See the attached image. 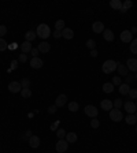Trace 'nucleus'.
Masks as SVG:
<instances>
[{"mask_svg":"<svg viewBox=\"0 0 137 153\" xmlns=\"http://www.w3.org/2000/svg\"><path fill=\"white\" fill-rule=\"evenodd\" d=\"M52 36H54V38H56V40H58V38L62 37V32H58V30H55V32L52 33Z\"/></svg>","mask_w":137,"mask_h":153,"instance_id":"37998d69","label":"nucleus"},{"mask_svg":"<svg viewBox=\"0 0 137 153\" xmlns=\"http://www.w3.org/2000/svg\"><path fill=\"white\" fill-rule=\"evenodd\" d=\"M136 107H137V100H136Z\"/></svg>","mask_w":137,"mask_h":153,"instance_id":"5fc2aeb1","label":"nucleus"},{"mask_svg":"<svg viewBox=\"0 0 137 153\" xmlns=\"http://www.w3.org/2000/svg\"><path fill=\"white\" fill-rule=\"evenodd\" d=\"M133 79H134V75H132V74H130V75H126V83H128V85H129V83H130Z\"/></svg>","mask_w":137,"mask_h":153,"instance_id":"a18cd8bd","label":"nucleus"},{"mask_svg":"<svg viewBox=\"0 0 137 153\" xmlns=\"http://www.w3.org/2000/svg\"><path fill=\"white\" fill-rule=\"evenodd\" d=\"M66 130H63V128H58L56 130V135H58V138L59 140H64L66 138Z\"/></svg>","mask_w":137,"mask_h":153,"instance_id":"c85d7f7f","label":"nucleus"},{"mask_svg":"<svg viewBox=\"0 0 137 153\" xmlns=\"http://www.w3.org/2000/svg\"><path fill=\"white\" fill-rule=\"evenodd\" d=\"M117 67H118V62L109 59V60H106L104 63H103L102 71H103L104 74H111V73H114V71L117 70Z\"/></svg>","mask_w":137,"mask_h":153,"instance_id":"f03ea898","label":"nucleus"},{"mask_svg":"<svg viewBox=\"0 0 137 153\" xmlns=\"http://www.w3.org/2000/svg\"><path fill=\"white\" fill-rule=\"evenodd\" d=\"M128 96H129V99H132V101H133L134 99L137 100V89H130L128 93Z\"/></svg>","mask_w":137,"mask_h":153,"instance_id":"473e14b6","label":"nucleus"},{"mask_svg":"<svg viewBox=\"0 0 137 153\" xmlns=\"http://www.w3.org/2000/svg\"><path fill=\"white\" fill-rule=\"evenodd\" d=\"M67 104V96L66 94H59L55 100V105H56L58 108H61V107H64Z\"/></svg>","mask_w":137,"mask_h":153,"instance_id":"9b49d317","label":"nucleus"},{"mask_svg":"<svg viewBox=\"0 0 137 153\" xmlns=\"http://www.w3.org/2000/svg\"><path fill=\"white\" fill-rule=\"evenodd\" d=\"M56 109H58V107H56V105H51V107H48V114H55V112H56Z\"/></svg>","mask_w":137,"mask_h":153,"instance_id":"a19ab883","label":"nucleus"},{"mask_svg":"<svg viewBox=\"0 0 137 153\" xmlns=\"http://www.w3.org/2000/svg\"><path fill=\"white\" fill-rule=\"evenodd\" d=\"M112 101L109 99H104L100 101V107H102V109H104V111H111L112 109Z\"/></svg>","mask_w":137,"mask_h":153,"instance_id":"4468645a","label":"nucleus"},{"mask_svg":"<svg viewBox=\"0 0 137 153\" xmlns=\"http://www.w3.org/2000/svg\"><path fill=\"white\" fill-rule=\"evenodd\" d=\"M19 48H21V51H22V53H28V52H30V51L33 49L32 42H29V41H23L22 44L19 45Z\"/></svg>","mask_w":137,"mask_h":153,"instance_id":"dca6fc26","label":"nucleus"},{"mask_svg":"<svg viewBox=\"0 0 137 153\" xmlns=\"http://www.w3.org/2000/svg\"><path fill=\"white\" fill-rule=\"evenodd\" d=\"M22 90V86H21V82H16V81H13V82L8 83V92L11 93H21Z\"/></svg>","mask_w":137,"mask_h":153,"instance_id":"0eeeda50","label":"nucleus"},{"mask_svg":"<svg viewBox=\"0 0 137 153\" xmlns=\"http://www.w3.org/2000/svg\"><path fill=\"white\" fill-rule=\"evenodd\" d=\"M125 122L128 124H137V118H136V115L133 114H128L126 116H125Z\"/></svg>","mask_w":137,"mask_h":153,"instance_id":"412c9836","label":"nucleus"},{"mask_svg":"<svg viewBox=\"0 0 137 153\" xmlns=\"http://www.w3.org/2000/svg\"><path fill=\"white\" fill-rule=\"evenodd\" d=\"M126 67H128L129 71H133V73H137V59L134 57H130L126 62Z\"/></svg>","mask_w":137,"mask_h":153,"instance_id":"f8f14e48","label":"nucleus"},{"mask_svg":"<svg viewBox=\"0 0 137 153\" xmlns=\"http://www.w3.org/2000/svg\"><path fill=\"white\" fill-rule=\"evenodd\" d=\"M110 119H111L112 122H121L122 119H124V114L121 112V109H111L110 111Z\"/></svg>","mask_w":137,"mask_h":153,"instance_id":"7ed1b4c3","label":"nucleus"},{"mask_svg":"<svg viewBox=\"0 0 137 153\" xmlns=\"http://www.w3.org/2000/svg\"><path fill=\"white\" fill-rule=\"evenodd\" d=\"M117 70H118V73H119V76H126L128 75V73H129V70H128V67H126V64H122V63H118V67H117Z\"/></svg>","mask_w":137,"mask_h":153,"instance_id":"6ab92c4d","label":"nucleus"},{"mask_svg":"<svg viewBox=\"0 0 137 153\" xmlns=\"http://www.w3.org/2000/svg\"><path fill=\"white\" fill-rule=\"evenodd\" d=\"M86 48L91 49V51H92V49H96V41L95 40H92V38L88 40V41H86Z\"/></svg>","mask_w":137,"mask_h":153,"instance_id":"7c9ffc66","label":"nucleus"},{"mask_svg":"<svg viewBox=\"0 0 137 153\" xmlns=\"http://www.w3.org/2000/svg\"><path fill=\"white\" fill-rule=\"evenodd\" d=\"M21 96H22L23 99H29V97L32 96V90H30V88H22V90H21Z\"/></svg>","mask_w":137,"mask_h":153,"instance_id":"bb28decb","label":"nucleus"},{"mask_svg":"<svg viewBox=\"0 0 137 153\" xmlns=\"http://www.w3.org/2000/svg\"><path fill=\"white\" fill-rule=\"evenodd\" d=\"M7 48H8V45H7V41L4 40V38H0V52L6 51Z\"/></svg>","mask_w":137,"mask_h":153,"instance_id":"2f4dec72","label":"nucleus"},{"mask_svg":"<svg viewBox=\"0 0 137 153\" xmlns=\"http://www.w3.org/2000/svg\"><path fill=\"white\" fill-rule=\"evenodd\" d=\"M122 7L128 11L129 8H132V7H133V1H132V0H126V1H124V3H122Z\"/></svg>","mask_w":137,"mask_h":153,"instance_id":"72a5a7b5","label":"nucleus"},{"mask_svg":"<svg viewBox=\"0 0 137 153\" xmlns=\"http://www.w3.org/2000/svg\"><path fill=\"white\" fill-rule=\"evenodd\" d=\"M7 34V27L4 25H0V38H3Z\"/></svg>","mask_w":137,"mask_h":153,"instance_id":"ea45409f","label":"nucleus"},{"mask_svg":"<svg viewBox=\"0 0 137 153\" xmlns=\"http://www.w3.org/2000/svg\"><path fill=\"white\" fill-rule=\"evenodd\" d=\"M69 111L70 112H77L78 111V102L77 101H70L69 102Z\"/></svg>","mask_w":137,"mask_h":153,"instance_id":"cd10ccee","label":"nucleus"},{"mask_svg":"<svg viewBox=\"0 0 137 153\" xmlns=\"http://www.w3.org/2000/svg\"><path fill=\"white\" fill-rule=\"evenodd\" d=\"M62 37L66 38V40H71V38L74 37L73 29H70V27H64L63 30H62Z\"/></svg>","mask_w":137,"mask_h":153,"instance_id":"2eb2a0df","label":"nucleus"},{"mask_svg":"<svg viewBox=\"0 0 137 153\" xmlns=\"http://www.w3.org/2000/svg\"><path fill=\"white\" fill-rule=\"evenodd\" d=\"M18 63H19L18 60H13V62H11V68H13V70L18 68Z\"/></svg>","mask_w":137,"mask_h":153,"instance_id":"c03bdc74","label":"nucleus"},{"mask_svg":"<svg viewBox=\"0 0 137 153\" xmlns=\"http://www.w3.org/2000/svg\"><path fill=\"white\" fill-rule=\"evenodd\" d=\"M55 149H56L58 153H64L67 149H69V142L66 140H59L55 145Z\"/></svg>","mask_w":137,"mask_h":153,"instance_id":"20e7f679","label":"nucleus"},{"mask_svg":"<svg viewBox=\"0 0 137 153\" xmlns=\"http://www.w3.org/2000/svg\"><path fill=\"white\" fill-rule=\"evenodd\" d=\"M130 52L133 55H137V38H134L133 41L130 42Z\"/></svg>","mask_w":137,"mask_h":153,"instance_id":"c756f323","label":"nucleus"},{"mask_svg":"<svg viewBox=\"0 0 137 153\" xmlns=\"http://www.w3.org/2000/svg\"><path fill=\"white\" fill-rule=\"evenodd\" d=\"M103 92L104 93H112L114 92V85H112L111 82H106L104 85H103Z\"/></svg>","mask_w":137,"mask_h":153,"instance_id":"393cba45","label":"nucleus"},{"mask_svg":"<svg viewBox=\"0 0 137 153\" xmlns=\"http://www.w3.org/2000/svg\"><path fill=\"white\" fill-rule=\"evenodd\" d=\"M64 27H66V26H64V21H63V19H58L56 22H55V29H56L58 32H62Z\"/></svg>","mask_w":137,"mask_h":153,"instance_id":"a878e982","label":"nucleus"},{"mask_svg":"<svg viewBox=\"0 0 137 153\" xmlns=\"http://www.w3.org/2000/svg\"><path fill=\"white\" fill-rule=\"evenodd\" d=\"M112 104H114V107H115V108H117V109H119V108H121V107H122V105H124V101H122L121 99H117L114 102H112Z\"/></svg>","mask_w":137,"mask_h":153,"instance_id":"58836bf2","label":"nucleus"},{"mask_svg":"<svg viewBox=\"0 0 137 153\" xmlns=\"http://www.w3.org/2000/svg\"><path fill=\"white\" fill-rule=\"evenodd\" d=\"M130 32H132V34L137 32V27H136V26H133V27H132V30H130Z\"/></svg>","mask_w":137,"mask_h":153,"instance_id":"09e8293b","label":"nucleus"},{"mask_svg":"<svg viewBox=\"0 0 137 153\" xmlns=\"http://www.w3.org/2000/svg\"><path fill=\"white\" fill-rule=\"evenodd\" d=\"M18 62H19V63H26V62H28V55H26V53H21V55H19V57H18Z\"/></svg>","mask_w":137,"mask_h":153,"instance_id":"4c0bfd02","label":"nucleus"},{"mask_svg":"<svg viewBox=\"0 0 137 153\" xmlns=\"http://www.w3.org/2000/svg\"><path fill=\"white\" fill-rule=\"evenodd\" d=\"M124 108H125V111L128 112V114H136V111H137V107H136V102L134 101H132V100H128V101L124 104Z\"/></svg>","mask_w":137,"mask_h":153,"instance_id":"423d86ee","label":"nucleus"},{"mask_svg":"<svg viewBox=\"0 0 137 153\" xmlns=\"http://www.w3.org/2000/svg\"><path fill=\"white\" fill-rule=\"evenodd\" d=\"M104 25H103V22H100V21H96V22H93L92 25V30L93 33H96V34H102L103 32H104Z\"/></svg>","mask_w":137,"mask_h":153,"instance_id":"6e6552de","label":"nucleus"},{"mask_svg":"<svg viewBox=\"0 0 137 153\" xmlns=\"http://www.w3.org/2000/svg\"><path fill=\"white\" fill-rule=\"evenodd\" d=\"M136 79H137V73H136Z\"/></svg>","mask_w":137,"mask_h":153,"instance_id":"864d4df0","label":"nucleus"},{"mask_svg":"<svg viewBox=\"0 0 137 153\" xmlns=\"http://www.w3.org/2000/svg\"><path fill=\"white\" fill-rule=\"evenodd\" d=\"M136 131H137V124H136Z\"/></svg>","mask_w":137,"mask_h":153,"instance_id":"603ef678","label":"nucleus"},{"mask_svg":"<svg viewBox=\"0 0 137 153\" xmlns=\"http://www.w3.org/2000/svg\"><path fill=\"white\" fill-rule=\"evenodd\" d=\"M132 88L130 86L128 85V83H121V85H119V93H121L122 96H128V93H129V90H130Z\"/></svg>","mask_w":137,"mask_h":153,"instance_id":"aec40b11","label":"nucleus"},{"mask_svg":"<svg viewBox=\"0 0 137 153\" xmlns=\"http://www.w3.org/2000/svg\"><path fill=\"white\" fill-rule=\"evenodd\" d=\"M66 141L69 143H74L77 142V134L73 133V131H70V133H67L66 134Z\"/></svg>","mask_w":137,"mask_h":153,"instance_id":"5701e85b","label":"nucleus"},{"mask_svg":"<svg viewBox=\"0 0 137 153\" xmlns=\"http://www.w3.org/2000/svg\"><path fill=\"white\" fill-rule=\"evenodd\" d=\"M112 85L114 86H119L122 83V79H121V76H114V78H112Z\"/></svg>","mask_w":137,"mask_h":153,"instance_id":"e433bc0d","label":"nucleus"},{"mask_svg":"<svg viewBox=\"0 0 137 153\" xmlns=\"http://www.w3.org/2000/svg\"><path fill=\"white\" fill-rule=\"evenodd\" d=\"M100 126V122H99V119H96V118H93L92 120H91V127L92 128H97Z\"/></svg>","mask_w":137,"mask_h":153,"instance_id":"f704fd0d","label":"nucleus"},{"mask_svg":"<svg viewBox=\"0 0 137 153\" xmlns=\"http://www.w3.org/2000/svg\"><path fill=\"white\" fill-rule=\"evenodd\" d=\"M103 37H104L106 41H114V33H112V30H110V29H104V32H103Z\"/></svg>","mask_w":137,"mask_h":153,"instance_id":"a211bd4d","label":"nucleus"},{"mask_svg":"<svg viewBox=\"0 0 137 153\" xmlns=\"http://www.w3.org/2000/svg\"><path fill=\"white\" fill-rule=\"evenodd\" d=\"M91 56H92V57L97 56V49H92V51H91Z\"/></svg>","mask_w":137,"mask_h":153,"instance_id":"49530a36","label":"nucleus"},{"mask_svg":"<svg viewBox=\"0 0 137 153\" xmlns=\"http://www.w3.org/2000/svg\"><path fill=\"white\" fill-rule=\"evenodd\" d=\"M84 111H85V115L86 116H89V118H96L97 116V114H99V109L96 108L95 105H86L85 108H84Z\"/></svg>","mask_w":137,"mask_h":153,"instance_id":"39448f33","label":"nucleus"},{"mask_svg":"<svg viewBox=\"0 0 137 153\" xmlns=\"http://www.w3.org/2000/svg\"><path fill=\"white\" fill-rule=\"evenodd\" d=\"M26 137H29V138L32 137V131H30V130H29V131H26Z\"/></svg>","mask_w":137,"mask_h":153,"instance_id":"de8ad7c7","label":"nucleus"},{"mask_svg":"<svg viewBox=\"0 0 137 153\" xmlns=\"http://www.w3.org/2000/svg\"><path fill=\"white\" fill-rule=\"evenodd\" d=\"M29 145H30V148H33V149L38 148L40 146V138H38L37 135H32V137L29 138Z\"/></svg>","mask_w":137,"mask_h":153,"instance_id":"f3484780","label":"nucleus"},{"mask_svg":"<svg viewBox=\"0 0 137 153\" xmlns=\"http://www.w3.org/2000/svg\"><path fill=\"white\" fill-rule=\"evenodd\" d=\"M30 53H32L33 57H38V53H40V51H38L37 48H33L32 51H30Z\"/></svg>","mask_w":137,"mask_h":153,"instance_id":"79ce46f5","label":"nucleus"},{"mask_svg":"<svg viewBox=\"0 0 137 153\" xmlns=\"http://www.w3.org/2000/svg\"><path fill=\"white\" fill-rule=\"evenodd\" d=\"M36 32H33V30H29V32L25 33V41H29V42H32L33 40H36Z\"/></svg>","mask_w":137,"mask_h":153,"instance_id":"4be33fe9","label":"nucleus"},{"mask_svg":"<svg viewBox=\"0 0 137 153\" xmlns=\"http://www.w3.org/2000/svg\"><path fill=\"white\" fill-rule=\"evenodd\" d=\"M134 115H136V118H137V111H136V114H134Z\"/></svg>","mask_w":137,"mask_h":153,"instance_id":"3c124183","label":"nucleus"},{"mask_svg":"<svg viewBox=\"0 0 137 153\" xmlns=\"http://www.w3.org/2000/svg\"><path fill=\"white\" fill-rule=\"evenodd\" d=\"M36 34H37V37L43 38V40H47V38L51 36V29H49V26H48L47 23H40V25L37 26Z\"/></svg>","mask_w":137,"mask_h":153,"instance_id":"f257e3e1","label":"nucleus"},{"mask_svg":"<svg viewBox=\"0 0 137 153\" xmlns=\"http://www.w3.org/2000/svg\"><path fill=\"white\" fill-rule=\"evenodd\" d=\"M110 7H111L112 10H121L122 8V1L121 0H111L110 1Z\"/></svg>","mask_w":137,"mask_h":153,"instance_id":"b1692460","label":"nucleus"},{"mask_svg":"<svg viewBox=\"0 0 137 153\" xmlns=\"http://www.w3.org/2000/svg\"><path fill=\"white\" fill-rule=\"evenodd\" d=\"M37 49L40 52H43V53H47V52L51 51V44H49V42H47V41H43V42H40V44H38Z\"/></svg>","mask_w":137,"mask_h":153,"instance_id":"ddd939ff","label":"nucleus"},{"mask_svg":"<svg viewBox=\"0 0 137 153\" xmlns=\"http://www.w3.org/2000/svg\"><path fill=\"white\" fill-rule=\"evenodd\" d=\"M119 38H121V41H124V42H132L133 41V34H132L130 30H124V32L121 33V36H119Z\"/></svg>","mask_w":137,"mask_h":153,"instance_id":"1a4fd4ad","label":"nucleus"},{"mask_svg":"<svg viewBox=\"0 0 137 153\" xmlns=\"http://www.w3.org/2000/svg\"><path fill=\"white\" fill-rule=\"evenodd\" d=\"M43 64H44V62H43L40 57H32V59H30V67H32V68H34V70L41 68Z\"/></svg>","mask_w":137,"mask_h":153,"instance_id":"9d476101","label":"nucleus"},{"mask_svg":"<svg viewBox=\"0 0 137 153\" xmlns=\"http://www.w3.org/2000/svg\"><path fill=\"white\" fill-rule=\"evenodd\" d=\"M56 127H58V122H56V123H55V124H52V126H51V128H52V130H56Z\"/></svg>","mask_w":137,"mask_h":153,"instance_id":"8fccbe9b","label":"nucleus"},{"mask_svg":"<svg viewBox=\"0 0 137 153\" xmlns=\"http://www.w3.org/2000/svg\"><path fill=\"white\" fill-rule=\"evenodd\" d=\"M21 86H22V88H30V79H29V78H23V79L21 81Z\"/></svg>","mask_w":137,"mask_h":153,"instance_id":"c9c22d12","label":"nucleus"}]
</instances>
